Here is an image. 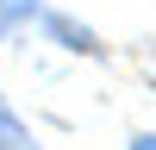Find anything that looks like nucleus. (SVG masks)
<instances>
[{
    "instance_id": "1",
    "label": "nucleus",
    "mask_w": 156,
    "mask_h": 150,
    "mask_svg": "<svg viewBox=\"0 0 156 150\" xmlns=\"http://www.w3.org/2000/svg\"><path fill=\"white\" fill-rule=\"evenodd\" d=\"M0 150H31V131H25L19 112L6 106V94H0Z\"/></svg>"
},
{
    "instance_id": "2",
    "label": "nucleus",
    "mask_w": 156,
    "mask_h": 150,
    "mask_svg": "<svg viewBox=\"0 0 156 150\" xmlns=\"http://www.w3.org/2000/svg\"><path fill=\"white\" fill-rule=\"evenodd\" d=\"M137 150H150V138H144V144H137Z\"/></svg>"
}]
</instances>
